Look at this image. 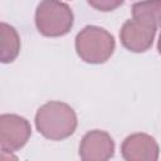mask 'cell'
Listing matches in <instances>:
<instances>
[{"label":"cell","instance_id":"1","mask_svg":"<svg viewBox=\"0 0 161 161\" xmlns=\"http://www.w3.org/2000/svg\"><path fill=\"white\" fill-rule=\"evenodd\" d=\"M161 0H143L132 5V18L119 31L122 45L133 53L148 50L155 40L160 23Z\"/></svg>","mask_w":161,"mask_h":161},{"label":"cell","instance_id":"2","mask_svg":"<svg viewBox=\"0 0 161 161\" xmlns=\"http://www.w3.org/2000/svg\"><path fill=\"white\" fill-rule=\"evenodd\" d=\"M78 121L74 109L60 101L43 104L35 114V127L40 135L52 141L65 140L77 128Z\"/></svg>","mask_w":161,"mask_h":161},{"label":"cell","instance_id":"3","mask_svg":"<svg viewBox=\"0 0 161 161\" xmlns=\"http://www.w3.org/2000/svg\"><path fill=\"white\" fill-rule=\"evenodd\" d=\"M114 48L113 35L101 26L87 25L75 36V52L83 62L89 64L106 63L112 57Z\"/></svg>","mask_w":161,"mask_h":161},{"label":"cell","instance_id":"4","mask_svg":"<svg viewBox=\"0 0 161 161\" xmlns=\"http://www.w3.org/2000/svg\"><path fill=\"white\" fill-rule=\"evenodd\" d=\"M74 15L68 4L60 0H42L35 10L38 31L49 38L68 34L73 26Z\"/></svg>","mask_w":161,"mask_h":161},{"label":"cell","instance_id":"5","mask_svg":"<svg viewBox=\"0 0 161 161\" xmlns=\"http://www.w3.org/2000/svg\"><path fill=\"white\" fill-rule=\"evenodd\" d=\"M31 136V127L26 118L5 113L0 114V148L15 152L25 146Z\"/></svg>","mask_w":161,"mask_h":161},{"label":"cell","instance_id":"6","mask_svg":"<svg viewBox=\"0 0 161 161\" xmlns=\"http://www.w3.org/2000/svg\"><path fill=\"white\" fill-rule=\"evenodd\" d=\"M114 155V141L101 130L87 132L79 143V157L84 161H106Z\"/></svg>","mask_w":161,"mask_h":161},{"label":"cell","instance_id":"7","mask_svg":"<svg viewBox=\"0 0 161 161\" xmlns=\"http://www.w3.org/2000/svg\"><path fill=\"white\" fill-rule=\"evenodd\" d=\"M122 157L127 161H157L158 145L156 140L147 133H132L127 136L121 145Z\"/></svg>","mask_w":161,"mask_h":161},{"label":"cell","instance_id":"8","mask_svg":"<svg viewBox=\"0 0 161 161\" xmlns=\"http://www.w3.org/2000/svg\"><path fill=\"white\" fill-rule=\"evenodd\" d=\"M21 48L20 36L14 26L0 21V63L14 62Z\"/></svg>","mask_w":161,"mask_h":161},{"label":"cell","instance_id":"9","mask_svg":"<svg viewBox=\"0 0 161 161\" xmlns=\"http://www.w3.org/2000/svg\"><path fill=\"white\" fill-rule=\"evenodd\" d=\"M87 3L98 11H112L123 4V0H87Z\"/></svg>","mask_w":161,"mask_h":161},{"label":"cell","instance_id":"10","mask_svg":"<svg viewBox=\"0 0 161 161\" xmlns=\"http://www.w3.org/2000/svg\"><path fill=\"white\" fill-rule=\"evenodd\" d=\"M16 160L18 157L15 155H13V152H9V151H5V150H1L0 148V160Z\"/></svg>","mask_w":161,"mask_h":161}]
</instances>
